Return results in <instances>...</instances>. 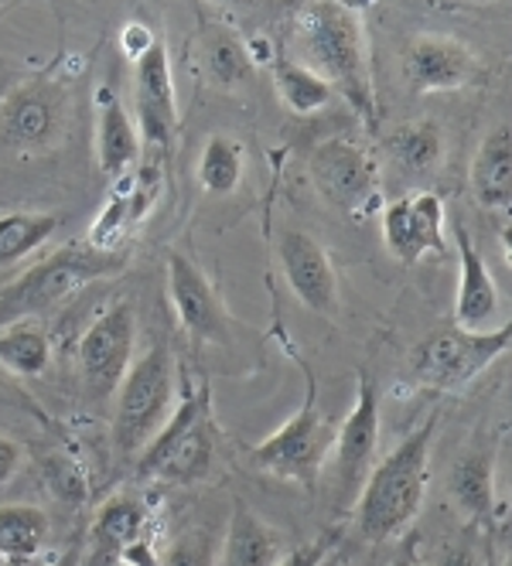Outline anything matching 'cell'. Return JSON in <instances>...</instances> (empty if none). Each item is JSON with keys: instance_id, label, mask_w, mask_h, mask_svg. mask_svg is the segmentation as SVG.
I'll list each match as a JSON object with an SVG mask.
<instances>
[{"instance_id": "d6986e66", "label": "cell", "mask_w": 512, "mask_h": 566, "mask_svg": "<svg viewBox=\"0 0 512 566\" xmlns=\"http://www.w3.org/2000/svg\"><path fill=\"white\" fill-rule=\"evenodd\" d=\"M140 130L113 90H96V165L106 178H124L140 157Z\"/></svg>"}, {"instance_id": "74e56055", "label": "cell", "mask_w": 512, "mask_h": 566, "mask_svg": "<svg viewBox=\"0 0 512 566\" xmlns=\"http://www.w3.org/2000/svg\"><path fill=\"white\" fill-rule=\"evenodd\" d=\"M83 563V549L79 546H69V549H62L52 563H45V566H79Z\"/></svg>"}, {"instance_id": "7402d4cb", "label": "cell", "mask_w": 512, "mask_h": 566, "mask_svg": "<svg viewBox=\"0 0 512 566\" xmlns=\"http://www.w3.org/2000/svg\"><path fill=\"white\" fill-rule=\"evenodd\" d=\"M451 502L468 515L492 522L495 512V448L468 451L448 474Z\"/></svg>"}, {"instance_id": "4fadbf2b", "label": "cell", "mask_w": 512, "mask_h": 566, "mask_svg": "<svg viewBox=\"0 0 512 566\" xmlns=\"http://www.w3.org/2000/svg\"><path fill=\"white\" fill-rule=\"evenodd\" d=\"M134 124L150 147H171L178 130L175 72L165 38H157L147 55L134 62Z\"/></svg>"}, {"instance_id": "7a4b0ae2", "label": "cell", "mask_w": 512, "mask_h": 566, "mask_svg": "<svg viewBox=\"0 0 512 566\" xmlns=\"http://www.w3.org/2000/svg\"><path fill=\"white\" fill-rule=\"evenodd\" d=\"M297 31L311 69L322 72L328 86L338 90L366 124H373L376 96L369 69V38L359 11L342 4V0H307L297 18Z\"/></svg>"}, {"instance_id": "8d00e7d4", "label": "cell", "mask_w": 512, "mask_h": 566, "mask_svg": "<svg viewBox=\"0 0 512 566\" xmlns=\"http://www.w3.org/2000/svg\"><path fill=\"white\" fill-rule=\"evenodd\" d=\"M389 566H427L424 556H420V546H417V536H407L404 546L397 549V556H393Z\"/></svg>"}, {"instance_id": "cb8c5ba5", "label": "cell", "mask_w": 512, "mask_h": 566, "mask_svg": "<svg viewBox=\"0 0 512 566\" xmlns=\"http://www.w3.org/2000/svg\"><path fill=\"white\" fill-rule=\"evenodd\" d=\"M52 518L42 505H0V559H38L49 546Z\"/></svg>"}, {"instance_id": "f35d334b", "label": "cell", "mask_w": 512, "mask_h": 566, "mask_svg": "<svg viewBox=\"0 0 512 566\" xmlns=\"http://www.w3.org/2000/svg\"><path fill=\"white\" fill-rule=\"evenodd\" d=\"M0 566H38V559H24V563H18V559H0Z\"/></svg>"}, {"instance_id": "60d3db41", "label": "cell", "mask_w": 512, "mask_h": 566, "mask_svg": "<svg viewBox=\"0 0 512 566\" xmlns=\"http://www.w3.org/2000/svg\"><path fill=\"white\" fill-rule=\"evenodd\" d=\"M471 4H492V0H471Z\"/></svg>"}, {"instance_id": "484cf974", "label": "cell", "mask_w": 512, "mask_h": 566, "mask_svg": "<svg viewBox=\"0 0 512 566\" xmlns=\"http://www.w3.org/2000/svg\"><path fill=\"white\" fill-rule=\"evenodd\" d=\"M273 75V90H278V99L297 113V116H311L332 103V86L322 72H314L311 65L291 62V59H278L270 69Z\"/></svg>"}, {"instance_id": "30bf717a", "label": "cell", "mask_w": 512, "mask_h": 566, "mask_svg": "<svg viewBox=\"0 0 512 566\" xmlns=\"http://www.w3.org/2000/svg\"><path fill=\"white\" fill-rule=\"evenodd\" d=\"M383 407H379V386L369 373L359 369L356 376V402H352L342 427H335L332 440V478H335V499L338 505L356 502L366 474L376 464L379 433H383Z\"/></svg>"}, {"instance_id": "277c9868", "label": "cell", "mask_w": 512, "mask_h": 566, "mask_svg": "<svg viewBox=\"0 0 512 566\" xmlns=\"http://www.w3.org/2000/svg\"><path fill=\"white\" fill-rule=\"evenodd\" d=\"M134 468L144 481L165 484H199L212 478L216 420L209 382L188 386V392L175 402V410L168 413L161 430L134 458Z\"/></svg>"}, {"instance_id": "9c48e42d", "label": "cell", "mask_w": 512, "mask_h": 566, "mask_svg": "<svg viewBox=\"0 0 512 566\" xmlns=\"http://www.w3.org/2000/svg\"><path fill=\"white\" fill-rule=\"evenodd\" d=\"M137 348V311L130 301H113L100 311L79 338L75 369L93 407H106L116 386L124 382Z\"/></svg>"}, {"instance_id": "52a82bcc", "label": "cell", "mask_w": 512, "mask_h": 566, "mask_svg": "<svg viewBox=\"0 0 512 566\" xmlns=\"http://www.w3.org/2000/svg\"><path fill=\"white\" fill-rule=\"evenodd\" d=\"M509 345H512L509 321H502V325L492 332L441 328V332L424 335L410 348L407 366L420 386L454 392V389H464L468 382H476L489 366H495V361L509 352Z\"/></svg>"}, {"instance_id": "7c38bea8", "label": "cell", "mask_w": 512, "mask_h": 566, "mask_svg": "<svg viewBox=\"0 0 512 566\" xmlns=\"http://www.w3.org/2000/svg\"><path fill=\"white\" fill-rule=\"evenodd\" d=\"M383 242L400 263H420L424 256H448L445 201L435 191H417L389 201L383 209Z\"/></svg>"}, {"instance_id": "e575fe53", "label": "cell", "mask_w": 512, "mask_h": 566, "mask_svg": "<svg viewBox=\"0 0 512 566\" xmlns=\"http://www.w3.org/2000/svg\"><path fill=\"white\" fill-rule=\"evenodd\" d=\"M24 464V448L14 440V437H4L0 433V484H8Z\"/></svg>"}, {"instance_id": "d590c367", "label": "cell", "mask_w": 512, "mask_h": 566, "mask_svg": "<svg viewBox=\"0 0 512 566\" xmlns=\"http://www.w3.org/2000/svg\"><path fill=\"white\" fill-rule=\"evenodd\" d=\"M435 566H485V563H482L479 549L454 543V546H445V549H441V556H438Z\"/></svg>"}, {"instance_id": "83f0119b", "label": "cell", "mask_w": 512, "mask_h": 566, "mask_svg": "<svg viewBox=\"0 0 512 566\" xmlns=\"http://www.w3.org/2000/svg\"><path fill=\"white\" fill-rule=\"evenodd\" d=\"M59 212H8L0 216V270L21 263L24 256L38 253L59 232Z\"/></svg>"}, {"instance_id": "f546056e", "label": "cell", "mask_w": 512, "mask_h": 566, "mask_svg": "<svg viewBox=\"0 0 512 566\" xmlns=\"http://www.w3.org/2000/svg\"><path fill=\"white\" fill-rule=\"evenodd\" d=\"M161 566H216V543L206 530H185L161 556Z\"/></svg>"}, {"instance_id": "9a60e30c", "label": "cell", "mask_w": 512, "mask_h": 566, "mask_svg": "<svg viewBox=\"0 0 512 566\" xmlns=\"http://www.w3.org/2000/svg\"><path fill=\"white\" fill-rule=\"evenodd\" d=\"M165 280H168V301L181 332L191 335L195 342H222L229 328V314L206 270L191 256L171 250L165 263Z\"/></svg>"}, {"instance_id": "f1b7e54d", "label": "cell", "mask_w": 512, "mask_h": 566, "mask_svg": "<svg viewBox=\"0 0 512 566\" xmlns=\"http://www.w3.org/2000/svg\"><path fill=\"white\" fill-rule=\"evenodd\" d=\"M247 175V150L243 144L229 134H212L202 144L199 165H195V178L209 195H232L240 188Z\"/></svg>"}, {"instance_id": "5b68a950", "label": "cell", "mask_w": 512, "mask_h": 566, "mask_svg": "<svg viewBox=\"0 0 512 566\" xmlns=\"http://www.w3.org/2000/svg\"><path fill=\"white\" fill-rule=\"evenodd\" d=\"M178 376H175V355L168 342H154L140 358L130 361L124 382L113 392V451L124 461H134L147 440L161 430L168 413L175 410Z\"/></svg>"}, {"instance_id": "6da1fadb", "label": "cell", "mask_w": 512, "mask_h": 566, "mask_svg": "<svg viewBox=\"0 0 512 566\" xmlns=\"http://www.w3.org/2000/svg\"><path fill=\"white\" fill-rule=\"evenodd\" d=\"M438 437V417H427L383 461L373 464L356 495V525L369 543L407 536L424 509L430 481V448Z\"/></svg>"}, {"instance_id": "ab89813d", "label": "cell", "mask_w": 512, "mask_h": 566, "mask_svg": "<svg viewBox=\"0 0 512 566\" xmlns=\"http://www.w3.org/2000/svg\"><path fill=\"white\" fill-rule=\"evenodd\" d=\"M212 4H222V8H232V4H240V0H212Z\"/></svg>"}, {"instance_id": "ffe728a7", "label": "cell", "mask_w": 512, "mask_h": 566, "mask_svg": "<svg viewBox=\"0 0 512 566\" xmlns=\"http://www.w3.org/2000/svg\"><path fill=\"white\" fill-rule=\"evenodd\" d=\"M471 195L489 212H509L512 209V130L509 124H495L468 168Z\"/></svg>"}, {"instance_id": "e0dca14e", "label": "cell", "mask_w": 512, "mask_h": 566, "mask_svg": "<svg viewBox=\"0 0 512 566\" xmlns=\"http://www.w3.org/2000/svg\"><path fill=\"white\" fill-rule=\"evenodd\" d=\"M454 247H458V291H454V328L464 332H492L502 321V294L499 283L476 250L468 232H454Z\"/></svg>"}, {"instance_id": "8992f818", "label": "cell", "mask_w": 512, "mask_h": 566, "mask_svg": "<svg viewBox=\"0 0 512 566\" xmlns=\"http://www.w3.org/2000/svg\"><path fill=\"white\" fill-rule=\"evenodd\" d=\"M301 373H304L301 410L278 433L253 443L250 464L281 481H294L301 489H314L332 454L335 423L318 410V379H314L311 366H301Z\"/></svg>"}, {"instance_id": "5bb4252c", "label": "cell", "mask_w": 512, "mask_h": 566, "mask_svg": "<svg viewBox=\"0 0 512 566\" xmlns=\"http://www.w3.org/2000/svg\"><path fill=\"white\" fill-rule=\"evenodd\" d=\"M479 75V55L451 34H417L404 52V78L417 96L468 90Z\"/></svg>"}, {"instance_id": "4dcf8cb0", "label": "cell", "mask_w": 512, "mask_h": 566, "mask_svg": "<svg viewBox=\"0 0 512 566\" xmlns=\"http://www.w3.org/2000/svg\"><path fill=\"white\" fill-rule=\"evenodd\" d=\"M45 481H49V489H52L62 502H69V505H79V502H83V495H86V478H83V471H79V464L69 461V458L49 461Z\"/></svg>"}, {"instance_id": "2e32d148", "label": "cell", "mask_w": 512, "mask_h": 566, "mask_svg": "<svg viewBox=\"0 0 512 566\" xmlns=\"http://www.w3.org/2000/svg\"><path fill=\"white\" fill-rule=\"evenodd\" d=\"M278 256H281V270L291 283L294 297L314 314L335 317L342 307V291H338V273H335L332 253L322 242L301 229H288L278 242Z\"/></svg>"}, {"instance_id": "1f68e13d", "label": "cell", "mask_w": 512, "mask_h": 566, "mask_svg": "<svg viewBox=\"0 0 512 566\" xmlns=\"http://www.w3.org/2000/svg\"><path fill=\"white\" fill-rule=\"evenodd\" d=\"M0 413H24L38 423H52L45 407L38 402L14 376H8L4 369H0Z\"/></svg>"}, {"instance_id": "ac0fdd59", "label": "cell", "mask_w": 512, "mask_h": 566, "mask_svg": "<svg viewBox=\"0 0 512 566\" xmlns=\"http://www.w3.org/2000/svg\"><path fill=\"white\" fill-rule=\"evenodd\" d=\"M147 530V502L137 492H116L100 502L79 566H124V549Z\"/></svg>"}, {"instance_id": "3957f363", "label": "cell", "mask_w": 512, "mask_h": 566, "mask_svg": "<svg viewBox=\"0 0 512 566\" xmlns=\"http://www.w3.org/2000/svg\"><path fill=\"white\" fill-rule=\"evenodd\" d=\"M130 256L124 250H96L90 242H69L59 247L52 256L28 266L14 283L0 291V325L11 321L42 317L65 301H72L83 287L96 280H109L124 273Z\"/></svg>"}, {"instance_id": "ba28073f", "label": "cell", "mask_w": 512, "mask_h": 566, "mask_svg": "<svg viewBox=\"0 0 512 566\" xmlns=\"http://www.w3.org/2000/svg\"><path fill=\"white\" fill-rule=\"evenodd\" d=\"M307 175L314 191L348 219H369L383 209L376 157L352 137L322 140L307 157Z\"/></svg>"}, {"instance_id": "603a6c76", "label": "cell", "mask_w": 512, "mask_h": 566, "mask_svg": "<svg viewBox=\"0 0 512 566\" xmlns=\"http://www.w3.org/2000/svg\"><path fill=\"white\" fill-rule=\"evenodd\" d=\"M386 154L400 171L414 178H430L445 165L448 140L435 119H414V124H404L386 137Z\"/></svg>"}, {"instance_id": "44dd1931", "label": "cell", "mask_w": 512, "mask_h": 566, "mask_svg": "<svg viewBox=\"0 0 512 566\" xmlns=\"http://www.w3.org/2000/svg\"><path fill=\"white\" fill-rule=\"evenodd\" d=\"M281 553L284 539L278 536V530L250 505L236 502L226 525V539L216 549V566H273Z\"/></svg>"}, {"instance_id": "7bdbcfd3", "label": "cell", "mask_w": 512, "mask_h": 566, "mask_svg": "<svg viewBox=\"0 0 512 566\" xmlns=\"http://www.w3.org/2000/svg\"><path fill=\"white\" fill-rule=\"evenodd\" d=\"M322 566H325V563H322ZM335 566H338V563H335Z\"/></svg>"}, {"instance_id": "b9f144b4", "label": "cell", "mask_w": 512, "mask_h": 566, "mask_svg": "<svg viewBox=\"0 0 512 566\" xmlns=\"http://www.w3.org/2000/svg\"><path fill=\"white\" fill-rule=\"evenodd\" d=\"M8 4H11V0H0V11H4V8H8Z\"/></svg>"}, {"instance_id": "8fae6325", "label": "cell", "mask_w": 512, "mask_h": 566, "mask_svg": "<svg viewBox=\"0 0 512 566\" xmlns=\"http://www.w3.org/2000/svg\"><path fill=\"white\" fill-rule=\"evenodd\" d=\"M69 124V96L49 78H28L0 99V144L18 154L52 150Z\"/></svg>"}, {"instance_id": "d4e9b609", "label": "cell", "mask_w": 512, "mask_h": 566, "mask_svg": "<svg viewBox=\"0 0 512 566\" xmlns=\"http://www.w3.org/2000/svg\"><path fill=\"white\" fill-rule=\"evenodd\" d=\"M52 366V342L38 321H11L0 325V369L14 379L45 376Z\"/></svg>"}, {"instance_id": "836d02e7", "label": "cell", "mask_w": 512, "mask_h": 566, "mask_svg": "<svg viewBox=\"0 0 512 566\" xmlns=\"http://www.w3.org/2000/svg\"><path fill=\"white\" fill-rule=\"evenodd\" d=\"M154 42H157V34H154L150 24H144V21H127L124 31H121V49H124V55H127L130 62H137L140 55H147Z\"/></svg>"}, {"instance_id": "d6a6232c", "label": "cell", "mask_w": 512, "mask_h": 566, "mask_svg": "<svg viewBox=\"0 0 512 566\" xmlns=\"http://www.w3.org/2000/svg\"><path fill=\"white\" fill-rule=\"evenodd\" d=\"M332 549H335V536H318L297 549H284L273 566H322L332 556Z\"/></svg>"}, {"instance_id": "4316f807", "label": "cell", "mask_w": 512, "mask_h": 566, "mask_svg": "<svg viewBox=\"0 0 512 566\" xmlns=\"http://www.w3.org/2000/svg\"><path fill=\"white\" fill-rule=\"evenodd\" d=\"M253 55H250V45L240 42L236 34L216 28L206 34V42H202V69L209 75V83L232 93V90H240L247 86L250 78H253Z\"/></svg>"}]
</instances>
